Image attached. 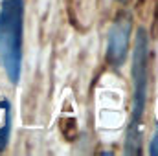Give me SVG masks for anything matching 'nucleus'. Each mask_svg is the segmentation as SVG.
<instances>
[{"mask_svg":"<svg viewBox=\"0 0 158 156\" xmlns=\"http://www.w3.org/2000/svg\"><path fill=\"white\" fill-rule=\"evenodd\" d=\"M149 33L140 28L132 50V112L127 127L125 153L138 154L142 145V121L147 103V86H149Z\"/></svg>","mask_w":158,"mask_h":156,"instance_id":"f257e3e1","label":"nucleus"},{"mask_svg":"<svg viewBox=\"0 0 158 156\" xmlns=\"http://www.w3.org/2000/svg\"><path fill=\"white\" fill-rule=\"evenodd\" d=\"M24 0L0 2V64L7 79L17 84L22 72Z\"/></svg>","mask_w":158,"mask_h":156,"instance_id":"f03ea898","label":"nucleus"},{"mask_svg":"<svg viewBox=\"0 0 158 156\" xmlns=\"http://www.w3.org/2000/svg\"><path fill=\"white\" fill-rule=\"evenodd\" d=\"M131 17L121 13L118 18L114 20V24L109 30L107 35V61L112 66H121L127 59V51H129V39H131Z\"/></svg>","mask_w":158,"mask_h":156,"instance_id":"7ed1b4c3","label":"nucleus"},{"mask_svg":"<svg viewBox=\"0 0 158 156\" xmlns=\"http://www.w3.org/2000/svg\"><path fill=\"white\" fill-rule=\"evenodd\" d=\"M9 130H11V112L4 116V127L0 129V151L6 149L7 140H9Z\"/></svg>","mask_w":158,"mask_h":156,"instance_id":"20e7f679","label":"nucleus"},{"mask_svg":"<svg viewBox=\"0 0 158 156\" xmlns=\"http://www.w3.org/2000/svg\"><path fill=\"white\" fill-rule=\"evenodd\" d=\"M149 154L158 156V127L155 130V134H153V138H151V142H149Z\"/></svg>","mask_w":158,"mask_h":156,"instance_id":"39448f33","label":"nucleus"},{"mask_svg":"<svg viewBox=\"0 0 158 156\" xmlns=\"http://www.w3.org/2000/svg\"><path fill=\"white\" fill-rule=\"evenodd\" d=\"M118 2H129V0H118Z\"/></svg>","mask_w":158,"mask_h":156,"instance_id":"423d86ee","label":"nucleus"}]
</instances>
